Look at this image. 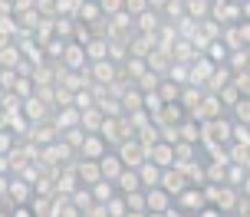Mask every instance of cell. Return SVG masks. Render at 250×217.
<instances>
[{
    "label": "cell",
    "instance_id": "ba28073f",
    "mask_svg": "<svg viewBox=\"0 0 250 217\" xmlns=\"http://www.w3.org/2000/svg\"><path fill=\"white\" fill-rule=\"evenodd\" d=\"M171 204H175L181 214H198L201 207H204V194H201V188H191V184H188V188L178 194Z\"/></svg>",
    "mask_w": 250,
    "mask_h": 217
},
{
    "label": "cell",
    "instance_id": "83f0119b",
    "mask_svg": "<svg viewBox=\"0 0 250 217\" xmlns=\"http://www.w3.org/2000/svg\"><path fill=\"white\" fill-rule=\"evenodd\" d=\"M204 99V89L201 86H181V96H178V105L185 109V112H191L194 105Z\"/></svg>",
    "mask_w": 250,
    "mask_h": 217
},
{
    "label": "cell",
    "instance_id": "816d5d0a",
    "mask_svg": "<svg viewBox=\"0 0 250 217\" xmlns=\"http://www.w3.org/2000/svg\"><path fill=\"white\" fill-rule=\"evenodd\" d=\"M99 3V10H102V17L109 20V17H115V13H122V0H96Z\"/></svg>",
    "mask_w": 250,
    "mask_h": 217
},
{
    "label": "cell",
    "instance_id": "91938a15",
    "mask_svg": "<svg viewBox=\"0 0 250 217\" xmlns=\"http://www.w3.org/2000/svg\"><path fill=\"white\" fill-rule=\"evenodd\" d=\"M3 17H13V7L7 0H0V20H3Z\"/></svg>",
    "mask_w": 250,
    "mask_h": 217
},
{
    "label": "cell",
    "instance_id": "d6986e66",
    "mask_svg": "<svg viewBox=\"0 0 250 217\" xmlns=\"http://www.w3.org/2000/svg\"><path fill=\"white\" fill-rule=\"evenodd\" d=\"M168 56H171V63H181V66H188V63H194L201 53L188 43V39H175L171 43V50H168Z\"/></svg>",
    "mask_w": 250,
    "mask_h": 217
},
{
    "label": "cell",
    "instance_id": "8992f818",
    "mask_svg": "<svg viewBox=\"0 0 250 217\" xmlns=\"http://www.w3.org/2000/svg\"><path fill=\"white\" fill-rule=\"evenodd\" d=\"M155 188H162V191L168 194L171 201H175L178 194H181V191L188 188V181H185V175H181V171H178V168L171 165V168H165L162 175H158V184H155Z\"/></svg>",
    "mask_w": 250,
    "mask_h": 217
},
{
    "label": "cell",
    "instance_id": "03108f58",
    "mask_svg": "<svg viewBox=\"0 0 250 217\" xmlns=\"http://www.w3.org/2000/svg\"><path fill=\"white\" fill-rule=\"evenodd\" d=\"M7 3H13V0H7Z\"/></svg>",
    "mask_w": 250,
    "mask_h": 217
},
{
    "label": "cell",
    "instance_id": "11a10c76",
    "mask_svg": "<svg viewBox=\"0 0 250 217\" xmlns=\"http://www.w3.org/2000/svg\"><path fill=\"white\" fill-rule=\"evenodd\" d=\"M7 211H10V217H37L30 211V204H13V207H7Z\"/></svg>",
    "mask_w": 250,
    "mask_h": 217
},
{
    "label": "cell",
    "instance_id": "f35d334b",
    "mask_svg": "<svg viewBox=\"0 0 250 217\" xmlns=\"http://www.w3.org/2000/svg\"><path fill=\"white\" fill-rule=\"evenodd\" d=\"M230 89H237L244 99H250V69H240V73H230Z\"/></svg>",
    "mask_w": 250,
    "mask_h": 217
},
{
    "label": "cell",
    "instance_id": "e7e4bbea",
    "mask_svg": "<svg viewBox=\"0 0 250 217\" xmlns=\"http://www.w3.org/2000/svg\"><path fill=\"white\" fill-rule=\"evenodd\" d=\"M0 99H3V89H0Z\"/></svg>",
    "mask_w": 250,
    "mask_h": 217
},
{
    "label": "cell",
    "instance_id": "1f68e13d",
    "mask_svg": "<svg viewBox=\"0 0 250 217\" xmlns=\"http://www.w3.org/2000/svg\"><path fill=\"white\" fill-rule=\"evenodd\" d=\"M89 194H92L96 204H105V201H109L112 194H119V191H115L112 181H96V184H89Z\"/></svg>",
    "mask_w": 250,
    "mask_h": 217
},
{
    "label": "cell",
    "instance_id": "ffe728a7",
    "mask_svg": "<svg viewBox=\"0 0 250 217\" xmlns=\"http://www.w3.org/2000/svg\"><path fill=\"white\" fill-rule=\"evenodd\" d=\"M175 168L185 175V181L191 184V188H204V161H201V158L185 161V165H175Z\"/></svg>",
    "mask_w": 250,
    "mask_h": 217
},
{
    "label": "cell",
    "instance_id": "3957f363",
    "mask_svg": "<svg viewBox=\"0 0 250 217\" xmlns=\"http://www.w3.org/2000/svg\"><path fill=\"white\" fill-rule=\"evenodd\" d=\"M86 76L89 82H96V86H112L115 79H119V63H112V59H99V63H89L86 66Z\"/></svg>",
    "mask_w": 250,
    "mask_h": 217
},
{
    "label": "cell",
    "instance_id": "44dd1931",
    "mask_svg": "<svg viewBox=\"0 0 250 217\" xmlns=\"http://www.w3.org/2000/svg\"><path fill=\"white\" fill-rule=\"evenodd\" d=\"M145 69L165 79V76H168V69H171V56H168V53H162V50H151L148 56H145Z\"/></svg>",
    "mask_w": 250,
    "mask_h": 217
},
{
    "label": "cell",
    "instance_id": "f6af8a7d",
    "mask_svg": "<svg viewBox=\"0 0 250 217\" xmlns=\"http://www.w3.org/2000/svg\"><path fill=\"white\" fill-rule=\"evenodd\" d=\"M145 10H148V0H122V13H128L132 20L142 17Z\"/></svg>",
    "mask_w": 250,
    "mask_h": 217
},
{
    "label": "cell",
    "instance_id": "7bdbcfd3",
    "mask_svg": "<svg viewBox=\"0 0 250 217\" xmlns=\"http://www.w3.org/2000/svg\"><path fill=\"white\" fill-rule=\"evenodd\" d=\"M102 207H105V214H109V217H125V214H128V207H125L122 194H112V197H109Z\"/></svg>",
    "mask_w": 250,
    "mask_h": 217
},
{
    "label": "cell",
    "instance_id": "681fc988",
    "mask_svg": "<svg viewBox=\"0 0 250 217\" xmlns=\"http://www.w3.org/2000/svg\"><path fill=\"white\" fill-rule=\"evenodd\" d=\"M230 141L234 145H250V125H234L230 122Z\"/></svg>",
    "mask_w": 250,
    "mask_h": 217
},
{
    "label": "cell",
    "instance_id": "484cf974",
    "mask_svg": "<svg viewBox=\"0 0 250 217\" xmlns=\"http://www.w3.org/2000/svg\"><path fill=\"white\" fill-rule=\"evenodd\" d=\"M224 152H227V165H244V168H250V145H234V141H227Z\"/></svg>",
    "mask_w": 250,
    "mask_h": 217
},
{
    "label": "cell",
    "instance_id": "277c9868",
    "mask_svg": "<svg viewBox=\"0 0 250 217\" xmlns=\"http://www.w3.org/2000/svg\"><path fill=\"white\" fill-rule=\"evenodd\" d=\"M56 63H60L66 73H79V69H86V66H89V59H86V50H83L79 43L69 39V43H62V53H60Z\"/></svg>",
    "mask_w": 250,
    "mask_h": 217
},
{
    "label": "cell",
    "instance_id": "be15d7a7",
    "mask_svg": "<svg viewBox=\"0 0 250 217\" xmlns=\"http://www.w3.org/2000/svg\"><path fill=\"white\" fill-rule=\"evenodd\" d=\"M145 217H165V214H148V211H145Z\"/></svg>",
    "mask_w": 250,
    "mask_h": 217
},
{
    "label": "cell",
    "instance_id": "680465c9",
    "mask_svg": "<svg viewBox=\"0 0 250 217\" xmlns=\"http://www.w3.org/2000/svg\"><path fill=\"white\" fill-rule=\"evenodd\" d=\"M83 217H109V214H105V207H102V204H92Z\"/></svg>",
    "mask_w": 250,
    "mask_h": 217
},
{
    "label": "cell",
    "instance_id": "30bf717a",
    "mask_svg": "<svg viewBox=\"0 0 250 217\" xmlns=\"http://www.w3.org/2000/svg\"><path fill=\"white\" fill-rule=\"evenodd\" d=\"M73 175H76V181H79L83 188H89V184L102 181L99 161H89V158H76V161H73Z\"/></svg>",
    "mask_w": 250,
    "mask_h": 217
},
{
    "label": "cell",
    "instance_id": "8fae6325",
    "mask_svg": "<svg viewBox=\"0 0 250 217\" xmlns=\"http://www.w3.org/2000/svg\"><path fill=\"white\" fill-rule=\"evenodd\" d=\"M56 138H60V132H56L50 122H37V125H30V132H26L23 141L37 145V148H46V145H53Z\"/></svg>",
    "mask_w": 250,
    "mask_h": 217
},
{
    "label": "cell",
    "instance_id": "9f6ffc18",
    "mask_svg": "<svg viewBox=\"0 0 250 217\" xmlns=\"http://www.w3.org/2000/svg\"><path fill=\"white\" fill-rule=\"evenodd\" d=\"M10 7H13V17H20V13H26V10H33V0H13Z\"/></svg>",
    "mask_w": 250,
    "mask_h": 217
},
{
    "label": "cell",
    "instance_id": "7c38bea8",
    "mask_svg": "<svg viewBox=\"0 0 250 217\" xmlns=\"http://www.w3.org/2000/svg\"><path fill=\"white\" fill-rule=\"evenodd\" d=\"M185 118H188V112L178 102H165L158 112L151 115V125H181Z\"/></svg>",
    "mask_w": 250,
    "mask_h": 217
},
{
    "label": "cell",
    "instance_id": "e0dca14e",
    "mask_svg": "<svg viewBox=\"0 0 250 217\" xmlns=\"http://www.w3.org/2000/svg\"><path fill=\"white\" fill-rule=\"evenodd\" d=\"M105 152H109V148H105V141H102L99 135H86V138H83V145H79V152H76V158H89V161H99Z\"/></svg>",
    "mask_w": 250,
    "mask_h": 217
},
{
    "label": "cell",
    "instance_id": "603a6c76",
    "mask_svg": "<svg viewBox=\"0 0 250 217\" xmlns=\"http://www.w3.org/2000/svg\"><path fill=\"white\" fill-rule=\"evenodd\" d=\"M227 82H230V69L227 66H214V73H211V79L201 86V89L208 92V96H217V89H224Z\"/></svg>",
    "mask_w": 250,
    "mask_h": 217
},
{
    "label": "cell",
    "instance_id": "6da1fadb",
    "mask_svg": "<svg viewBox=\"0 0 250 217\" xmlns=\"http://www.w3.org/2000/svg\"><path fill=\"white\" fill-rule=\"evenodd\" d=\"M211 17L214 23H221V26H227V23H240V20H250V0L247 3H230V0H214L211 3Z\"/></svg>",
    "mask_w": 250,
    "mask_h": 217
},
{
    "label": "cell",
    "instance_id": "2e32d148",
    "mask_svg": "<svg viewBox=\"0 0 250 217\" xmlns=\"http://www.w3.org/2000/svg\"><path fill=\"white\" fill-rule=\"evenodd\" d=\"M145 161H151L155 168H171L175 165V155H171V145H165V141H155L148 148V155H145Z\"/></svg>",
    "mask_w": 250,
    "mask_h": 217
},
{
    "label": "cell",
    "instance_id": "4dcf8cb0",
    "mask_svg": "<svg viewBox=\"0 0 250 217\" xmlns=\"http://www.w3.org/2000/svg\"><path fill=\"white\" fill-rule=\"evenodd\" d=\"M201 152V145H188V141H178L171 145V155H175V165H185V161H194Z\"/></svg>",
    "mask_w": 250,
    "mask_h": 217
},
{
    "label": "cell",
    "instance_id": "7dc6e473",
    "mask_svg": "<svg viewBox=\"0 0 250 217\" xmlns=\"http://www.w3.org/2000/svg\"><path fill=\"white\" fill-rule=\"evenodd\" d=\"M237 99H244L237 89H230V86H224V89H217V102H221V109H230V105L237 102Z\"/></svg>",
    "mask_w": 250,
    "mask_h": 217
},
{
    "label": "cell",
    "instance_id": "60d3db41",
    "mask_svg": "<svg viewBox=\"0 0 250 217\" xmlns=\"http://www.w3.org/2000/svg\"><path fill=\"white\" fill-rule=\"evenodd\" d=\"M224 168L221 161H204V184H224Z\"/></svg>",
    "mask_w": 250,
    "mask_h": 217
},
{
    "label": "cell",
    "instance_id": "6125c7cd",
    "mask_svg": "<svg viewBox=\"0 0 250 217\" xmlns=\"http://www.w3.org/2000/svg\"><path fill=\"white\" fill-rule=\"evenodd\" d=\"M125 217H145V211H128Z\"/></svg>",
    "mask_w": 250,
    "mask_h": 217
},
{
    "label": "cell",
    "instance_id": "52a82bcc",
    "mask_svg": "<svg viewBox=\"0 0 250 217\" xmlns=\"http://www.w3.org/2000/svg\"><path fill=\"white\" fill-rule=\"evenodd\" d=\"M221 115H224V109H221V102H217V96H208V92H204V99L188 112V118H194V122L201 125V122H211V118H221Z\"/></svg>",
    "mask_w": 250,
    "mask_h": 217
},
{
    "label": "cell",
    "instance_id": "d590c367",
    "mask_svg": "<svg viewBox=\"0 0 250 217\" xmlns=\"http://www.w3.org/2000/svg\"><path fill=\"white\" fill-rule=\"evenodd\" d=\"M155 96L162 99V105H165V102H178V96H181V86H175L171 79H162V82H158V89H155Z\"/></svg>",
    "mask_w": 250,
    "mask_h": 217
},
{
    "label": "cell",
    "instance_id": "8d00e7d4",
    "mask_svg": "<svg viewBox=\"0 0 250 217\" xmlns=\"http://www.w3.org/2000/svg\"><path fill=\"white\" fill-rule=\"evenodd\" d=\"M198 37L204 39V43H214V39L221 37V23H214L211 17H204V20L198 23ZM204 50H208V46H204Z\"/></svg>",
    "mask_w": 250,
    "mask_h": 217
},
{
    "label": "cell",
    "instance_id": "db71d44e",
    "mask_svg": "<svg viewBox=\"0 0 250 217\" xmlns=\"http://www.w3.org/2000/svg\"><path fill=\"white\" fill-rule=\"evenodd\" d=\"M230 214H234V217H250V197H247V194H237V204H234Z\"/></svg>",
    "mask_w": 250,
    "mask_h": 217
},
{
    "label": "cell",
    "instance_id": "f907efd6",
    "mask_svg": "<svg viewBox=\"0 0 250 217\" xmlns=\"http://www.w3.org/2000/svg\"><path fill=\"white\" fill-rule=\"evenodd\" d=\"M158 138H162L165 145H178V141H181V135H178V125H158Z\"/></svg>",
    "mask_w": 250,
    "mask_h": 217
},
{
    "label": "cell",
    "instance_id": "ee69618b",
    "mask_svg": "<svg viewBox=\"0 0 250 217\" xmlns=\"http://www.w3.org/2000/svg\"><path fill=\"white\" fill-rule=\"evenodd\" d=\"M79 7H83V0H56V17H69V20H76Z\"/></svg>",
    "mask_w": 250,
    "mask_h": 217
},
{
    "label": "cell",
    "instance_id": "f1b7e54d",
    "mask_svg": "<svg viewBox=\"0 0 250 217\" xmlns=\"http://www.w3.org/2000/svg\"><path fill=\"white\" fill-rule=\"evenodd\" d=\"M138 181H142V188H155L158 184V175H162V168H155L151 161H142V165L135 168Z\"/></svg>",
    "mask_w": 250,
    "mask_h": 217
},
{
    "label": "cell",
    "instance_id": "6f0895ef",
    "mask_svg": "<svg viewBox=\"0 0 250 217\" xmlns=\"http://www.w3.org/2000/svg\"><path fill=\"white\" fill-rule=\"evenodd\" d=\"M194 217H221V211H217V207H211V204H204Z\"/></svg>",
    "mask_w": 250,
    "mask_h": 217
},
{
    "label": "cell",
    "instance_id": "f546056e",
    "mask_svg": "<svg viewBox=\"0 0 250 217\" xmlns=\"http://www.w3.org/2000/svg\"><path fill=\"white\" fill-rule=\"evenodd\" d=\"M224 66L230 73H240V69H250V50H230L227 53Z\"/></svg>",
    "mask_w": 250,
    "mask_h": 217
},
{
    "label": "cell",
    "instance_id": "9c48e42d",
    "mask_svg": "<svg viewBox=\"0 0 250 217\" xmlns=\"http://www.w3.org/2000/svg\"><path fill=\"white\" fill-rule=\"evenodd\" d=\"M20 115H23L30 125H37V122H50L53 109H50V105H43L37 96H30V99H23V105H20Z\"/></svg>",
    "mask_w": 250,
    "mask_h": 217
},
{
    "label": "cell",
    "instance_id": "7402d4cb",
    "mask_svg": "<svg viewBox=\"0 0 250 217\" xmlns=\"http://www.w3.org/2000/svg\"><path fill=\"white\" fill-rule=\"evenodd\" d=\"M102 118H105V115H102L96 105H89V109H83V112H79V128H83L86 135H96V132H99V125H102Z\"/></svg>",
    "mask_w": 250,
    "mask_h": 217
},
{
    "label": "cell",
    "instance_id": "74e56055",
    "mask_svg": "<svg viewBox=\"0 0 250 217\" xmlns=\"http://www.w3.org/2000/svg\"><path fill=\"white\" fill-rule=\"evenodd\" d=\"M178 135H181V141H188V145H198V138H201V125L194 122V118H185V122L178 125Z\"/></svg>",
    "mask_w": 250,
    "mask_h": 217
},
{
    "label": "cell",
    "instance_id": "b9f144b4",
    "mask_svg": "<svg viewBox=\"0 0 250 217\" xmlns=\"http://www.w3.org/2000/svg\"><path fill=\"white\" fill-rule=\"evenodd\" d=\"M33 89H37V86H33V79L30 76H17V82H13V96H17V99H30V96H33Z\"/></svg>",
    "mask_w": 250,
    "mask_h": 217
},
{
    "label": "cell",
    "instance_id": "c3c4849f",
    "mask_svg": "<svg viewBox=\"0 0 250 217\" xmlns=\"http://www.w3.org/2000/svg\"><path fill=\"white\" fill-rule=\"evenodd\" d=\"M165 79H171L175 86H188V66L171 63V69H168V76H165Z\"/></svg>",
    "mask_w": 250,
    "mask_h": 217
},
{
    "label": "cell",
    "instance_id": "e575fe53",
    "mask_svg": "<svg viewBox=\"0 0 250 217\" xmlns=\"http://www.w3.org/2000/svg\"><path fill=\"white\" fill-rule=\"evenodd\" d=\"M185 13L191 17V20H204L208 13H211V0H185Z\"/></svg>",
    "mask_w": 250,
    "mask_h": 217
},
{
    "label": "cell",
    "instance_id": "ab89813d",
    "mask_svg": "<svg viewBox=\"0 0 250 217\" xmlns=\"http://www.w3.org/2000/svg\"><path fill=\"white\" fill-rule=\"evenodd\" d=\"M83 138H86V132H83L79 125H73V128H62V132H60V141H62V145H69L73 152H79Z\"/></svg>",
    "mask_w": 250,
    "mask_h": 217
},
{
    "label": "cell",
    "instance_id": "4316f807",
    "mask_svg": "<svg viewBox=\"0 0 250 217\" xmlns=\"http://www.w3.org/2000/svg\"><path fill=\"white\" fill-rule=\"evenodd\" d=\"M162 26V13L155 10H145L142 17H135V33H158Z\"/></svg>",
    "mask_w": 250,
    "mask_h": 217
},
{
    "label": "cell",
    "instance_id": "836d02e7",
    "mask_svg": "<svg viewBox=\"0 0 250 217\" xmlns=\"http://www.w3.org/2000/svg\"><path fill=\"white\" fill-rule=\"evenodd\" d=\"M69 204L76 207V211H79V214H86L89 207L96 204V201H92V194H89V188H83V184H79V188H76L73 194H69Z\"/></svg>",
    "mask_w": 250,
    "mask_h": 217
},
{
    "label": "cell",
    "instance_id": "7a4b0ae2",
    "mask_svg": "<svg viewBox=\"0 0 250 217\" xmlns=\"http://www.w3.org/2000/svg\"><path fill=\"white\" fill-rule=\"evenodd\" d=\"M230 141V118L221 115V118H211V122H201V148H211V145H227Z\"/></svg>",
    "mask_w": 250,
    "mask_h": 217
},
{
    "label": "cell",
    "instance_id": "9a60e30c",
    "mask_svg": "<svg viewBox=\"0 0 250 217\" xmlns=\"http://www.w3.org/2000/svg\"><path fill=\"white\" fill-rule=\"evenodd\" d=\"M122 171H125V165L119 161V155L109 148V152L99 158V175H102V181H112V184H115V178H119Z\"/></svg>",
    "mask_w": 250,
    "mask_h": 217
},
{
    "label": "cell",
    "instance_id": "4fadbf2b",
    "mask_svg": "<svg viewBox=\"0 0 250 217\" xmlns=\"http://www.w3.org/2000/svg\"><path fill=\"white\" fill-rule=\"evenodd\" d=\"M214 73V63L208 56H198L194 63H188V86H204Z\"/></svg>",
    "mask_w": 250,
    "mask_h": 217
},
{
    "label": "cell",
    "instance_id": "ac0fdd59",
    "mask_svg": "<svg viewBox=\"0 0 250 217\" xmlns=\"http://www.w3.org/2000/svg\"><path fill=\"white\" fill-rule=\"evenodd\" d=\"M7 197H10V207H13V204H30V201H33V188H30L26 181H20V178H13V175H10Z\"/></svg>",
    "mask_w": 250,
    "mask_h": 217
},
{
    "label": "cell",
    "instance_id": "f5cc1de1",
    "mask_svg": "<svg viewBox=\"0 0 250 217\" xmlns=\"http://www.w3.org/2000/svg\"><path fill=\"white\" fill-rule=\"evenodd\" d=\"M13 145H17L13 132H10V128H3V132H0V155H10V152H13Z\"/></svg>",
    "mask_w": 250,
    "mask_h": 217
},
{
    "label": "cell",
    "instance_id": "5b68a950",
    "mask_svg": "<svg viewBox=\"0 0 250 217\" xmlns=\"http://www.w3.org/2000/svg\"><path fill=\"white\" fill-rule=\"evenodd\" d=\"M115 155H119V161H122L125 168H138L142 165V161H145V145H142V141L138 138H128V141H122V145H119V148H112Z\"/></svg>",
    "mask_w": 250,
    "mask_h": 217
},
{
    "label": "cell",
    "instance_id": "94428289",
    "mask_svg": "<svg viewBox=\"0 0 250 217\" xmlns=\"http://www.w3.org/2000/svg\"><path fill=\"white\" fill-rule=\"evenodd\" d=\"M3 128H10V115L0 109V132H3Z\"/></svg>",
    "mask_w": 250,
    "mask_h": 217
},
{
    "label": "cell",
    "instance_id": "5bb4252c",
    "mask_svg": "<svg viewBox=\"0 0 250 217\" xmlns=\"http://www.w3.org/2000/svg\"><path fill=\"white\" fill-rule=\"evenodd\" d=\"M168 207H175V204H171V197L162 188H145V211L148 214H165Z\"/></svg>",
    "mask_w": 250,
    "mask_h": 217
},
{
    "label": "cell",
    "instance_id": "bcb514c9",
    "mask_svg": "<svg viewBox=\"0 0 250 217\" xmlns=\"http://www.w3.org/2000/svg\"><path fill=\"white\" fill-rule=\"evenodd\" d=\"M122 201L128 211H145V188L142 191H132V194H122Z\"/></svg>",
    "mask_w": 250,
    "mask_h": 217
},
{
    "label": "cell",
    "instance_id": "d6a6232c",
    "mask_svg": "<svg viewBox=\"0 0 250 217\" xmlns=\"http://www.w3.org/2000/svg\"><path fill=\"white\" fill-rule=\"evenodd\" d=\"M234 125H250V99H237V102L227 109Z\"/></svg>",
    "mask_w": 250,
    "mask_h": 217
},
{
    "label": "cell",
    "instance_id": "d4e9b609",
    "mask_svg": "<svg viewBox=\"0 0 250 217\" xmlns=\"http://www.w3.org/2000/svg\"><path fill=\"white\" fill-rule=\"evenodd\" d=\"M115 191H119V194H132V191H142V181H138L135 168H125L122 175L115 178Z\"/></svg>",
    "mask_w": 250,
    "mask_h": 217
},
{
    "label": "cell",
    "instance_id": "cb8c5ba5",
    "mask_svg": "<svg viewBox=\"0 0 250 217\" xmlns=\"http://www.w3.org/2000/svg\"><path fill=\"white\" fill-rule=\"evenodd\" d=\"M86 50V59L89 63H99V59H109V43H105V37H92L83 46Z\"/></svg>",
    "mask_w": 250,
    "mask_h": 217
}]
</instances>
